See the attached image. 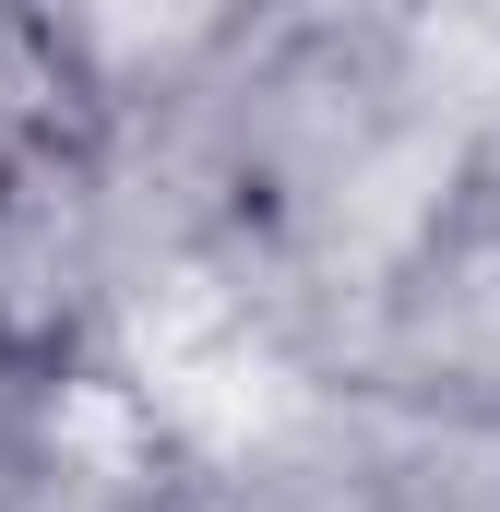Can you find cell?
Listing matches in <instances>:
<instances>
[{
    "instance_id": "cell-1",
    "label": "cell",
    "mask_w": 500,
    "mask_h": 512,
    "mask_svg": "<svg viewBox=\"0 0 500 512\" xmlns=\"http://www.w3.org/2000/svg\"><path fill=\"white\" fill-rule=\"evenodd\" d=\"M120 131H60L0 167V370L12 393L96 358V322L120 298Z\"/></svg>"
},
{
    "instance_id": "cell-2",
    "label": "cell",
    "mask_w": 500,
    "mask_h": 512,
    "mask_svg": "<svg viewBox=\"0 0 500 512\" xmlns=\"http://www.w3.org/2000/svg\"><path fill=\"white\" fill-rule=\"evenodd\" d=\"M72 96L96 131H155V120H191L250 48L286 24V0H36Z\"/></svg>"
},
{
    "instance_id": "cell-3",
    "label": "cell",
    "mask_w": 500,
    "mask_h": 512,
    "mask_svg": "<svg viewBox=\"0 0 500 512\" xmlns=\"http://www.w3.org/2000/svg\"><path fill=\"white\" fill-rule=\"evenodd\" d=\"M0 512H215V489L179 465V441L143 417V393L96 382V358H84L24 393Z\"/></svg>"
},
{
    "instance_id": "cell-4",
    "label": "cell",
    "mask_w": 500,
    "mask_h": 512,
    "mask_svg": "<svg viewBox=\"0 0 500 512\" xmlns=\"http://www.w3.org/2000/svg\"><path fill=\"white\" fill-rule=\"evenodd\" d=\"M60 131H96V120H84L72 72H60V48H48L36 0H0V167L36 155V143H60Z\"/></svg>"
},
{
    "instance_id": "cell-5",
    "label": "cell",
    "mask_w": 500,
    "mask_h": 512,
    "mask_svg": "<svg viewBox=\"0 0 500 512\" xmlns=\"http://www.w3.org/2000/svg\"><path fill=\"white\" fill-rule=\"evenodd\" d=\"M215 512H405L393 489H334V477H286V489H250V501H215Z\"/></svg>"
}]
</instances>
